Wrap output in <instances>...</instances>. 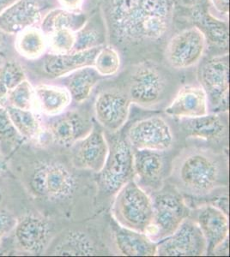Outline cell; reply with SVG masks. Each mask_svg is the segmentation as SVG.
<instances>
[{
    "label": "cell",
    "instance_id": "obj_1",
    "mask_svg": "<svg viewBox=\"0 0 230 257\" xmlns=\"http://www.w3.org/2000/svg\"><path fill=\"white\" fill-rule=\"evenodd\" d=\"M175 0H108L106 15L111 36L120 46L158 42L171 29Z\"/></svg>",
    "mask_w": 230,
    "mask_h": 257
},
{
    "label": "cell",
    "instance_id": "obj_2",
    "mask_svg": "<svg viewBox=\"0 0 230 257\" xmlns=\"http://www.w3.org/2000/svg\"><path fill=\"white\" fill-rule=\"evenodd\" d=\"M170 178L179 191L195 197L209 196L228 184L227 160L204 148H187L173 161Z\"/></svg>",
    "mask_w": 230,
    "mask_h": 257
},
{
    "label": "cell",
    "instance_id": "obj_3",
    "mask_svg": "<svg viewBox=\"0 0 230 257\" xmlns=\"http://www.w3.org/2000/svg\"><path fill=\"white\" fill-rule=\"evenodd\" d=\"M29 186L37 198L51 203H62L72 198L79 184L76 174L67 165L56 160H45L32 167Z\"/></svg>",
    "mask_w": 230,
    "mask_h": 257
},
{
    "label": "cell",
    "instance_id": "obj_4",
    "mask_svg": "<svg viewBox=\"0 0 230 257\" xmlns=\"http://www.w3.org/2000/svg\"><path fill=\"white\" fill-rule=\"evenodd\" d=\"M112 215L118 225L145 233L153 216V201L133 178L116 193Z\"/></svg>",
    "mask_w": 230,
    "mask_h": 257
},
{
    "label": "cell",
    "instance_id": "obj_5",
    "mask_svg": "<svg viewBox=\"0 0 230 257\" xmlns=\"http://www.w3.org/2000/svg\"><path fill=\"white\" fill-rule=\"evenodd\" d=\"M152 201L153 216L145 234L152 241L159 242L171 236L188 218L189 209L178 192H161Z\"/></svg>",
    "mask_w": 230,
    "mask_h": 257
},
{
    "label": "cell",
    "instance_id": "obj_6",
    "mask_svg": "<svg viewBox=\"0 0 230 257\" xmlns=\"http://www.w3.org/2000/svg\"><path fill=\"white\" fill-rule=\"evenodd\" d=\"M166 87V79L159 68L150 62H142L131 70L126 94L135 105L154 108L163 100Z\"/></svg>",
    "mask_w": 230,
    "mask_h": 257
},
{
    "label": "cell",
    "instance_id": "obj_7",
    "mask_svg": "<svg viewBox=\"0 0 230 257\" xmlns=\"http://www.w3.org/2000/svg\"><path fill=\"white\" fill-rule=\"evenodd\" d=\"M228 54L214 56L202 64L198 78L208 99V106L214 113L228 111L229 92Z\"/></svg>",
    "mask_w": 230,
    "mask_h": 257
},
{
    "label": "cell",
    "instance_id": "obj_8",
    "mask_svg": "<svg viewBox=\"0 0 230 257\" xmlns=\"http://www.w3.org/2000/svg\"><path fill=\"white\" fill-rule=\"evenodd\" d=\"M99 173L100 189L107 195L116 194L133 178V149L127 141L113 139L105 165Z\"/></svg>",
    "mask_w": 230,
    "mask_h": 257
},
{
    "label": "cell",
    "instance_id": "obj_9",
    "mask_svg": "<svg viewBox=\"0 0 230 257\" xmlns=\"http://www.w3.org/2000/svg\"><path fill=\"white\" fill-rule=\"evenodd\" d=\"M174 139L172 128L160 116L137 120L126 133V141L135 150L164 152L173 146Z\"/></svg>",
    "mask_w": 230,
    "mask_h": 257
},
{
    "label": "cell",
    "instance_id": "obj_10",
    "mask_svg": "<svg viewBox=\"0 0 230 257\" xmlns=\"http://www.w3.org/2000/svg\"><path fill=\"white\" fill-rule=\"evenodd\" d=\"M207 43L198 27L182 30L169 40L165 51L167 61L177 70L192 67L201 60Z\"/></svg>",
    "mask_w": 230,
    "mask_h": 257
},
{
    "label": "cell",
    "instance_id": "obj_11",
    "mask_svg": "<svg viewBox=\"0 0 230 257\" xmlns=\"http://www.w3.org/2000/svg\"><path fill=\"white\" fill-rule=\"evenodd\" d=\"M14 238L23 251L42 254L47 251L54 238V229L48 219L39 214L29 213L17 220Z\"/></svg>",
    "mask_w": 230,
    "mask_h": 257
},
{
    "label": "cell",
    "instance_id": "obj_12",
    "mask_svg": "<svg viewBox=\"0 0 230 257\" xmlns=\"http://www.w3.org/2000/svg\"><path fill=\"white\" fill-rule=\"evenodd\" d=\"M206 254V241L198 224L192 219H185L171 236L158 243L157 255L196 256Z\"/></svg>",
    "mask_w": 230,
    "mask_h": 257
},
{
    "label": "cell",
    "instance_id": "obj_13",
    "mask_svg": "<svg viewBox=\"0 0 230 257\" xmlns=\"http://www.w3.org/2000/svg\"><path fill=\"white\" fill-rule=\"evenodd\" d=\"M131 101L126 92L109 88L96 96L94 110L98 123L111 133H116L128 119Z\"/></svg>",
    "mask_w": 230,
    "mask_h": 257
},
{
    "label": "cell",
    "instance_id": "obj_14",
    "mask_svg": "<svg viewBox=\"0 0 230 257\" xmlns=\"http://www.w3.org/2000/svg\"><path fill=\"white\" fill-rule=\"evenodd\" d=\"M93 130L91 117L85 111L72 110L55 116L47 123L51 140L57 146L72 148Z\"/></svg>",
    "mask_w": 230,
    "mask_h": 257
},
{
    "label": "cell",
    "instance_id": "obj_15",
    "mask_svg": "<svg viewBox=\"0 0 230 257\" xmlns=\"http://www.w3.org/2000/svg\"><path fill=\"white\" fill-rule=\"evenodd\" d=\"M163 152L152 150L133 151V180L147 191L162 190L166 175V161Z\"/></svg>",
    "mask_w": 230,
    "mask_h": 257
},
{
    "label": "cell",
    "instance_id": "obj_16",
    "mask_svg": "<svg viewBox=\"0 0 230 257\" xmlns=\"http://www.w3.org/2000/svg\"><path fill=\"white\" fill-rule=\"evenodd\" d=\"M72 148L74 167L94 173H99L102 171L109 152V144L103 132L92 130Z\"/></svg>",
    "mask_w": 230,
    "mask_h": 257
},
{
    "label": "cell",
    "instance_id": "obj_17",
    "mask_svg": "<svg viewBox=\"0 0 230 257\" xmlns=\"http://www.w3.org/2000/svg\"><path fill=\"white\" fill-rule=\"evenodd\" d=\"M198 227L206 241L207 254H213L228 236V219L223 211L212 205L200 208L197 215Z\"/></svg>",
    "mask_w": 230,
    "mask_h": 257
},
{
    "label": "cell",
    "instance_id": "obj_18",
    "mask_svg": "<svg viewBox=\"0 0 230 257\" xmlns=\"http://www.w3.org/2000/svg\"><path fill=\"white\" fill-rule=\"evenodd\" d=\"M209 112L208 99L201 86L186 85L178 91L175 99L165 109V113L178 118H192Z\"/></svg>",
    "mask_w": 230,
    "mask_h": 257
},
{
    "label": "cell",
    "instance_id": "obj_19",
    "mask_svg": "<svg viewBox=\"0 0 230 257\" xmlns=\"http://www.w3.org/2000/svg\"><path fill=\"white\" fill-rule=\"evenodd\" d=\"M101 47L71 51L64 54H48L44 59V71L51 77L58 78L70 75L83 68L94 67L95 59Z\"/></svg>",
    "mask_w": 230,
    "mask_h": 257
},
{
    "label": "cell",
    "instance_id": "obj_20",
    "mask_svg": "<svg viewBox=\"0 0 230 257\" xmlns=\"http://www.w3.org/2000/svg\"><path fill=\"white\" fill-rule=\"evenodd\" d=\"M181 128L187 138L211 143H221L228 137L227 121L218 113L206 114L192 118H182Z\"/></svg>",
    "mask_w": 230,
    "mask_h": 257
},
{
    "label": "cell",
    "instance_id": "obj_21",
    "mask_svg": "<svg viewBox=\"0 0 230 257\" xmlns=\"http://www.w3.org/2000/svg\"><path fill=\"white\" fill-rule=\"evenodd\" d=\"M49 254L53 255H97L100 247L93 237L82 230H67L53 240ZM47 249V250H48Z\"/></svg>",
    "mask_w": 230,
    "mask_h": 257
},
{
    "label": "cell",
    "instance_id": "obj_22",
    "mask_svg": "<svg viewBox=\"0 0 230 257\" xmlns=\"http://www.w3.org/2000/svg\"><path fill=\"white\" fill-rule=\"evenodd\" d=\"M40 19L41 12L35 0H18L0 15V30L7 34L22 32Z\"/></svg>",
    "mask_w": 230,
    "mask_h": 257
},
{
    "label": "cell",
    "instance_id": "obj_23",
    "mask_svg": "<svg viewBox=\"0 0 230 257\" xmlns=\"http://www.w3.org/2000/svg\"><path fill=\"white\" fill-rule=\"evenodd\" d=\"M113 239L117 252L127 256L157 255L158 242L152 241L145 233L117 226L113 231Z\"/></svg>",
    "mask_w": 230,
    "mask_h": 257
},
{
    "label": "cell",
    "instance_id": "obj_24",
    "mask_svg": "<svg viewBox=\"0 0 230 257\" xmlns=\"http://www.w3.org/2000/svg\"><path fill=\"white\" fill-rule=\"evenodd\" d=\"M35 92L39 108L50 117L63 113L71 102L69 91L58 86L38 85L35 88Z\"/></svg>",
    "mask_w": 230,
    "mask_h": 257
},
{
    "label": "cell",
    "instance_id": "obj_25",
    "mask_svg": "<svg viewBox=\"0 0 230 257\" xmlns=\"http://www.w3.org/2000/svg\"><path fill=\"white\" fill-rule=\"evenodd\" d=\"M199 7L193 8L192 12V20L194 21L196 27L203 32L207 42H211L220 48H227L229 39L227 22L224 23L210 12H204Z\"/></svg>",
    "mask_w": 230,
    "mask_h": 257
},
{
    "label": "cell",
    "instance_id": "obj_26",
    "mask_svg": "<svg viewBox=\"0 0 230 257\" xmlns=\"http://www.w3.org/2000/svg\"><path fill=\"white\" fill-rule=\"evenodd\" d=\"M99 74L94 67H85L70 74L66 79V89L75 102L86 101L99 80Z\"/></svg>",
    "mask_w": 230,
    "mask_h": 257
},
{
    "label": "cell",
    "instance_id": "obj_27",
    "mask_svg": "<svg viewBox=\"0 0 230 257\" xmlns=\"http://www.w3.org/2000/svg\"><path fill=\"white\" fill-rule=\"evenodd\" d=\"M87 21L86 16L82 13L68 10H53L44 18L41 31L46 35L61 29H67L76 33L83 28Z\"/></svg>",
    "mask_w": 230,
    "mask_h": 257
},
{
    "label": "cell",
    "instance_id": "obj_28",
    "mask_svg": "<svg viewBox=\"0 0 230 257\" xmlns=\"http://www.w3.org/2000/svg\"><path fill=\"white\" fill-rule=\"evenodd\" d=\"M5 108L21 138L28 141H35L40 138L42 128L38 117L33 111L21 110L9 105H6Z\"/></svg>",
    "mask_w": 230,
    "mask_h": 257
},
{
    "label": "cell",
    "instance_id": "obj_29",
    "mask_svg": "<svg viewBox=\"0 0 230 257\" xmlns=\"http://www.w3.org/2000/svg\"><path fill=\"white\" fill-rule=\"evenodd\" d=\"M47 43L46 35L41 30L26 29L18 36L17 49L27 59H35L43 54Z\"/></svg>",
    "mask_w": 230,
    "mask_h": 257
},
{
    "label": "cell",
    "instance_id": "obj_30",
    "mask_svg": "<svg viewBox=\"0 0 230 257\" xmlns=\"http://www.w3.org/2000/svg\"><path fill=\"white\" fill-rule=\"evenodd\" d=\"M76 35V41L72 51L91 49L102 47L105 41V34L100 22L87 21Z\"/></svg>",
    "mask_w": 230,
    "mask_h": 257
},
{
    "label": "cell",
    "instance_id": "obj_31",
    "mask_svg": "<svg viewBox=\"0 0 230 257\" xmlns=\"http://www.w3.org/2000/svg\"><path fill=\"white\" fill-rule=\"evenodd\" d=\"M25 79L24 69L18 62L11 60L0 64V105L6 101L10 92Z\"/></svg>",
    "mask_w": 230,
    "mask_h": 257
},
{
    "label": "cell",
    "instance_id": "obj_32",
    "mask_svg": "<svg viewBox=\"0 0 230 257\" xmlns=\"http://www.w3.org/2000/svg\"><path fill=\"white\" fill-rule=\"evenodd\" d=\"M94 68L102 76H114L120 68V57L113 46H102L96 55Z\"/></svg>",
    "mask_w": 230,
    "mask_h": 257
},
{
    "label": "cell",
    "instance_id": "obj_33",
    "mask_svg": "<svg viewBox=\"0 0 230 257\" xmlns=\"http://www.w3.org/2000/svg\"><path fill=\"white\" fill-rule=\"evenodd\" d=\"M6 100L8 105L16 108L33 111L36 105L35 88L28 80H24L10 92Z\"/></svg>",
    "mask_w": 230,
    "mask_h": 257
},
{
    "label": "cell",
    "instance_id": "obj_34",
    "mask_svg": "<svg viewBox=\"0 0 230 257\" xmlns=\"http://www.w3.org/2000/svg\"><path fill=\"white\" fill-rule=\"evenodd\" d=\"M48 35L51 53L54 54H64L72 51L76 41L75 32L67 29H61L55 30Z\"/></svg>",
    "mask_w": 230,
    "mask_h": 257
},
{
    "label": "cell",
    "instance_id": "obj_35",
    "mask_svg": "<svg viewBox=\"0 0 230 257\" xmlns=\"http://www.w3.org/2000/svg\"><path fill=\"white\" fill-rule=\"evenodd\" d=\"M21 138L12 124L6 108L0 106V144H12Z\"/></svg>",
    "mask_w": 230,
    "mask_h": 257
},
{
    "label": "cell",
    "instance_id": "obj_36",
    "mask_svg": "<svg viewBox=\"0 0 230 257\" xmlns=\"http://www.w3.org/2000/svg\"><path fill=\"white\" fill-rule=\"evenodd\" d=\"M17 219L8 211L0 208V250L2 242L7 234L14 229Z\"/></svg>",
    "mask_w": 230,
    "mask_h": 257
},
{
    "label": "cell",
    "instance_id": "obj_37",
    "mask_svg": "<svg viewBox=\"0 0 230 257\" xmlns=\"http://www.w3.org/2000/svg\"><path fill=\"white\" fill-rule=\"evenodd\" d=\"M216 18L227 22L229 13V0H209Z\"/></svg>",
    "mask_w": 230,
    "mask_h": 257
},
{
    "label": "cell",
    "instance_id": "obj_38",
    "mask_svg": "<svg viewBox=\"0 0 230 257\" xmlns=\"http://www.w3.org/2000/svg\"><path fill=\"white\" fill-rule=\"evenodd\" d=\"M58 2L61 4L65 10L70 12H78L83 5L84 0H58Z\"/></svg>",
    "mask_w": 230,
    "mask_h": 257
},
{
    "label": "cell",
    "instance_id": "obj_39",
    "mask_svg": "<svg viewBox=\"0 0 230 257\" xmlns=\"http://www.w3.org/2000/svg\"><path fill=\"white\" fill-rule=\"evenodd\" d=\"M178 2L184 6L191 7V8H196L201 6L206 0H177Z\"/></svg>",
    "mask_w": 230,
    "mask_h": 257
},
{
    "label": "cell",
    "instance_id": "obj_40",
    "mask_svg": "<svg viewBox=\"0 0 230 257\" xmlns=\"http://www.w3.org/2000/svg\"><path fill=\"white\" fill-rule=\"evenodd\" d=\"M18 1V0H0V15Z\"/></svg>",
    "mask_w": 230,
    "mask_h": 257
},
{
    "label": "cell",
    "instance_id": "obj_41",
    "mask_svg": "<svg viewBox=\"0 0 230 257\" xmlns=\"http://www.w3.org/2000/svg\"><path fill=\"white\" fill-rule=\"evenodd\" d=\"M5 47H6V39H5L3 34L0 33V53L3 52Z\"/></svg>",
    "mask_w": 230,
    "mask_h": 257
},
{
    "label": "cell",
    "instance_id": "obj_42",
    "mask_svg": "<svg viewBox=\"0 0 230 257\" xmlns=\"http://www.w3.org/2000/svg\"><path fill=\"white\" fill-rule=\"evenodd\" d=\"M3 165H5L4 164L3 152H2V148H1V144H0V170H2Z\"/></svg>",
    "mask_w": 230,
    "mask_h": 257
},
{
    "label": "cell",
    "instance_id": "obj_43",
    "mask_svg": "<svg viewBox=\"0 0 230 257\" xmlns=\"http://www.w3.org/2000/svg\"><path fill=\"white\" fill-rule=\"evenodd\" d=\"M2 201H3V192H2V189L0 186V205L2 203Z\"/></svg>",
    "mask_w": 230,
    "mask_h": 257
}]
</instances>
